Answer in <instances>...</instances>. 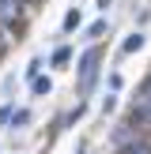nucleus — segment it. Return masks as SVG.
I'll list each match as a JSON object with an SVG mask.
<instances>
[{
    "label": "nucleus",
    "mask_w": 151,
    "mask_h": 154,
    "mask_svg": "<svg viewBox=\"0 0 151 154\" xmlns=\"http://www.w3.org/2000/svg\"><path fill=\"white\" fill-rule=\"evenodd\" d=\"M98 60H102L98 45H91V49L79 57V90H91V87H95V75H98Z\"/></svg>",
    "instance_id": "1"
},
{
    "label": "nucleus",
    "mask_w": 151,
    "mask_h": 154,
    "mask_svg": "<svg viewBox=\"0 0 151 154\" xmlns=\"http://www.w3.org/2000/svg\"><path fill=\"white\" fill-rule=\"evenodd\" d=\"M132 120H151V83H143L140 98H136V113H132Z\"/></svg>",
    "instance_id": "2"
},
{
    "label": "nucleus",
    "mask_w": 151,
    "mask_h": 154,
    "mask_svg": "<svg viewBox=\"0 0 151 154\" xmlns=\"http://www.w3.org/2000/svg\"><path fill=\"white\" fill-rule=\"evenodd\" d=\"M19 4L23 0H0V23H11L15 11H19Z\"/></svg>",
    "instance_id": "3"
},
{
    "label": "nucleus",
    "mask_w": 151,
    "mask_h": 154,
    "mask_svg": "<svg viewBox=\"0 0 151 154\" xmlns=\"http://www.w3.org/2000/svg\"><path fill=\"white\" fill-rule=\"evenodd\" d=\"M30 90H34V94H49L53 79H49V75H34V79H30Z\"/></svg>",
    "instance_id": "4"
},
{
    "label": "nucleus",
    "mask_w": 151,
    "mask_h": 154,
    "mask_svg": "<svg viewBox=\"0 0 151 154\" xmlns=\"http://www.w3.org/2000/svg\"><path fill=\"white\" fill-rule=\"evenodd\" d=\"M143 42H147V38H143L140 30H136V34H128V38H125V45H121V53H136V49H143Z\"/></svg>",
    "instance_id": "5"
},
{
    "label": "nucleus",
    "mask_w": 151,
    "mask_h": 154,
    "mask_svg": "<svg viewBox=\"0 0 151 154\" xmlns=\"http://www.w3.org/2000/svg\"><path fill=\"white\" fill-rule=\"evenodd\" d=\"M79 23H83V15H79V11L72 8V11L64 15V34H72V30H79Z\"/></svg>",
    "instance_id": "6"
},
{
    "label": "nucleus",
    "mask_w": 151,
    "mask_h": 154,
    "mask_svg": "<svg viewBox=\"0 0 151 154\" xmlns=\"http://www.w3.org/2000/svg\"><path fill=\"white\" fill-rule=\"evenodd\" d=\"M121 154H151V143H125Z\"/></svg>",
    "instance_id": "7"
},
{
    "label": "nucleus",
    "mask_w": 151,
    "mask_h": 154,
    "mask_svg": "<svg viewBox=\"0 0 151 154\" xmlns=\"http://www.w3.org/2000/svg\"><path fill=\"white\" fill-rule=\"evenodd\" d=\"M68 60H72V49H68V45H60V49L53 53V68H60V64H68Z\"/></svg>",
    "instance_id": "8"
},
{
    "label": "nucleus",
    "mask_w": 151,
    "mask_h": 154,
    "mask_svg": "<svg viewBox=\"0 0 151 154\" xmlns=\"http://www.w3.org/2000/svg\"><path fill=\"white\" fill-rule=\"evenodd\" d=\"M102 30H106V19H98V23H91V26H87V34H91V38H98Z\"/></svg>",
    "instance_id": "9"
},
{
    "label": "nucleus",
    "mask_w": 151,
    "mask_h": 154,
    "mask_svg": "<svg viewBox=\"0 0 151 154\" xmlns=\"http://www.w3.org/2000/svg\"><path fill=\"white\" fill-rule=\"evenodd\" d=\"M113 109H117V98L106 94V98H102V113H113Z\"/></svg>",
    "instance_id": "10"
},
{
    "label": "nucleus",
    "mask_w": 151,
    "mask_h": 154,
    "mask_svg": "<svg viewBox=\"0 0 151 154\" xmlns=\"http://www.w3.org/2000/svg\"><path fill=\"white\" fill-rule=\"evenodd\" d=\"M27 120H30V113H27V109H19V113H11V124H27Z\"/></svg>",
    "instance_id": "11"
},
{
    "label": "nucleus",
    "mask_w": 151,
    "mask_h": 154,
    "mask_svg": "<svg viewBox=\"0 0 151 154\" xmlns=\"http://www.w3.org/2000/svg\"><path fill=\"white\" fill-rule=\"evenodd\" d=\"M0 124H11V109H8V105L0 109Z\"/></svg>",
    "instance_id": "12"
},
{
    "label": "nucleus",
    "mask_w": 151,
    "mask_h": 154,
    "mask_svg": "<svg viewBox=\"0 0 151 154\" xmlns=\"http://www.w3.org/2000/svg\"><path fill=\"white\" fill-rule=\"evenodd\" d=\"M113 4V0H98V8H102V11H106V8H110Z\"/></svg>",
    "instance_id": "13"
},
{
    "label": "nucleus",
    "mask_w": 151,
    "mask_h": 154,
    "mask_svg": "<svg viewBox=\"0 0 151 154\" xmlns=\"http://www.w3.org/2000/svg\"><path fill=\"white\" fill-rule=\"evenodd\" d=\"M0 49H4V30H0Z\"/></svg>",
    "instance_id": "14"
},
{
    "label": "nucleus",
    "mask_w": 151,
    "mask_h": 154,
    "mask_svg": "<svg viewBox=\"0 0 151 154\" xmlns=\"http://www.w3.org/2000/svg\"><path fill=\"white\" fill-rule=\"evenodd\" d=\"M79 154H83V150H79Z\"/></svg>",
    "instance_id": "15"
}]
</instances>
